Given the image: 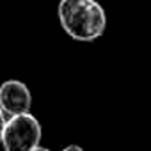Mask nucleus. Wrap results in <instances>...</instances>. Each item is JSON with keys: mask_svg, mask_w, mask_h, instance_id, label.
Instances as JSON below:
<instances>
[{"mask_svg": "<svg viewBox=\"0 0 151 151\" xmlns=\"http://www.w3.org/2000/svg\"><path fill=\"white\" fill-rule=\"evenodd\" d=\"M57 16L64 32L77 41H94L107 29L105 9L96 0H60Z\"/></svg>", "mask_w": 151, "mask_h": 151, "instance_id": "obj_1", "label": "nucleus"}, {"mask_svg": "<svg viewBox=\"0 0 151 151\" xmlns=\"http://www.w3.org/2000/svg\"><path fill=\"white\" fill-rule=\"evenodd\" d=\"M41 133V124L30 112L11 116L6 121L0 144L4 151H30L39 146Z\"/></svg>", "mask_w": 151, "mask_h": 151, "instance_id": "obj_2", "label": "nucleus"}, {"mask_svg": "<svg viewBox=\"0 0 151 151\" xmlns=\"http://www.w3.org/2000/svg\"><path fill=\"white\" fill-rule=\"evenodd\" d=\"M32 94L20 80H7L0 86V109L7 116H18L30 110Z\"/></svg>", "mask_w": 151, "mask_h": 151, "instance_id": "obj_3", "label": "nucleus"}, {"mask_svg": "<svg viewBox=\"0 0 151 151\" xmlns=\"http://www.w3.org/2000/svg\"><path fill=\"white\" fill-rule=\"evenodd\" d=\"M6 112L0 109V140H2V133H4V126H6Z\"/></svg>", "mask_w": 151, "mask_h": 151, "instance_id": "obj_4", "label": "nucleus"}, {"mask_svg": "<svg viewBox=\"0 0 151 151\" xmlns=\"http://www.w3.org/2000/svg\"><path fill=\"white\" fill-rule=\"evenodd\" d=\"M62 151H84L80 146H77V144H71V146H66Z\"/></svg>", "mask_w": 151, "mask_h": 151, "instance_id": "obj_5", "label": "nucleus"}, {"mask_svg": "<svg viewBox=\"0 0 151 151\" xmlns=\"http://www.w3.org/2000/svg\"><path fill=\"white\" fill-rule=\"evenodd\" d=\"M30 151H50L48 147H43V146H37V147H34V149H30Z\"/></svg>", "mask_w": 151, "mask_h": 151, "instance_id": "obj_6", "label": "nucleus"}]
</instances>
